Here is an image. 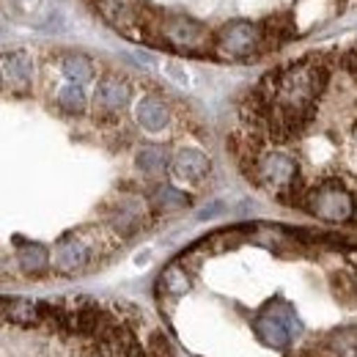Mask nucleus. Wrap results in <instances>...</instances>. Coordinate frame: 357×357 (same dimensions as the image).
I'll return each instance as SVG.
<instances>
[{"label":"nucleus","instance_id":"7","mask_svg":"<svg viewBox=\"0 0 357 357\" xmlns=\"http://www.w3.org/2000/svg\"><path fill=\"white\" fill-rule=\"evenodd\" d=\"M130 83L124 77H116V75H107L96 83V91H93V113L99 119H113L119 116L127 105H130Z\"/></svg>","mask_w":357,"mask_h":357},{"label":"nucleus","instance_id":"10","mask_svg":"<svg viewBox=\"0 0 357 357\" xmlns=\"http://www.w3.org/2000/svg\"><path fill=\"white\" fill-rule=\"evenodd\" d=\"M135 119L146 132H162L171 124V110L160 96H143L135 107Z\"/></svg>","mask_w":357,"mask_h":357},{"label":"nucleus","instance_id":"6","mask_svg":"<svg viewBox=\"0 0 357 357\" xmlns=\"http://www.w3.org/2000/svg\"><path fill=\"white\" fill-rule=\"evenodd\" d=\"M162 39L171 47H176V50H190V52H198V50H204V47L212 42L209 31L198 20L184 17V14L165 17V22H162Z\"/></svg>","mask_w":357,"mask_h":357},{"label":"nucleus","instance_id":"22","mask_svg":"<svg viewBox=\"0 0 357 357\" xmlns=\"http://www.w3.org/2000/svg\"><path fill=\"white\" fill-rule=\"evenodd\" d=\"M8 308H11V300L8 297H0V319H6Z\"/></svg>","mask_w":357,"mask_h":357},{"label":"nucleus","instance_id":"15","mask_svg":"<svg viewBox=\"0 0 357 357\" xmlns=\"http://www.w3.org/2000/svg\"><path fill=\"white\" fill-rule=\"evenodd\" d=\"M55 99H58V107L63 113H69V116H83L86 113V105H89L86 91H83V86H77V83H66L63 89H58Z\"/></svg>","mask_w":357,"mask_h":357},{"label":"nucleus","instance_id":"9","mask_svg":"<svg viewBox=\"0 0 357 357\" xmlns=\"http://www.w3.org/2000/svg\"><path fill=\"white\" fill-rule=\"evenodd\" d=\"M3 63V77L6 83L11 86L14 91H28L31 89V77H33V61L25 50H14V52H6L0 58Z\"/></svg>","mask_w":357,"mask_h":357},{"label":"nucleus","instance_id":"3","mask_svg":"<svg viewBox=\"0 0 357 357\" xmlns=\"http://www.w3.org/2000/svg\"><path fill=\"white\" fill-rule=\"evenodd\" d=\"M305 209L327 223H349L357 206L352 192L341 181H321L305 192Z\"/></svg>","mask_w":357,"mask_h":357},{"label":"nucleus","instance_id":"12","mask_svg":"<svg viewBox=\"0 0 357 357\" xmlns=\"http://www.w3.org/2000/svg\"><path fill=\"white\" fill-rule=\"evenodd\" d=\"M110 225H113L116 234L130 236L132 231H137V228L143 225V209H140V204H135V201L119 204V206L113 209V215H110Z\"/></svg>","mask_w":357,"mask_h":357},{"label":"nucleus","instance_id":"20","mask_svg":"<svg viewBox=\"0 0 357 357\" xmlns=\"http://www.w3.org/2000/svg\"><path fill=\"white\" fill-rule=\"evenodd\" d=\"M165 72H168V75H171V77H174L176 83L187 86V72H184V69H181L178 63H168V66H165Z\"/></svg>","mask_w":357,"mask_h":357},{"label":"nucleus","instance_id":"5","mask_svg":"<svg viewBox=\"0 0 357 357\" xmlns=\"http://www.w3.org/2000/svg\"><path fill=\"white\" fill-rule=\"evenodd\" d=\"M96 242H99V236L91 239L86 236V231H72V234L61 236L55 245V253H52V267L63 275L83 272L96 259Z\"/></svg>","mask_w":357,"mask_h":357},{"label":"nucleus","instance_id":"21","mask_svg":"<svg viewBox=\"0 0 357 357\" xmlns=\"http://www.w3.org/2000/svg\"><path fill=\"white\" fill-rule=\"evenodd\" d=\"M223 212V204H212L209 209H201L198 212V220H209V218H218Z\"/></svg>","mask_w":357,"mask_h":357},{"label":"nucleus","instance_id":"13","mask_svg":"<svg viewBox=\"0 0 357 357\" xmlns=\"http://www.w3.org/2000/svg\"><path fill=\"white\" fill-rule=\"evenodd\" d=\"M61 75L69 83L83 86V83L93 80V63H91L86 55H80V52H69V55L61 58Z\"/></svg>","mask_w":357,"mask_h":357},{"label":"nucleus","instance_id":"19","mask_svg":"<svg viewBox=\"0 0 357 357\" xmlns=\"http://www.w3.org/2000/svg\"><path fill=\"white\" fill-rule=\"evenodd\" d=\"M151 357H174V352H171V344H168L162 335H157V338L151 341Z\"/></svg>","mask_w":357,"mask_h":357},{"label":"nucleus","instance_id":"2","mask_svg":"<svg viewBox=\"0 0 357 357\" xmlns=\"http://www.w3.org/2000/svg\"><path fill=\"white\" fill-rule=\"evenodd\" d=\"M253 178L261 187H267L269 192H275L278 198H286L300 184V162L289 151H280V149L261 151L253 160Z\"/></svg>","mask_w":357,"mask_h":357},{"label":"nucleus","instance_id":"17","mask_svg":"<svg viewBox=\"0 0 357 357\" xmlns=\"http://www.w3.org/2000/svg\"><path fill=\"white\" fill-rule=\"evenodd\" d=\"M330 349L341 357H357V327H344L330 335Z\"/></svg>","mask_w":357,"mask_h":357},{"label":"nucleus","instance_id":"11","mask_svg":"<svg viewBox=\"0 0 357 357\" xmlns=\"http://www.w3.org/2000/svg\"><path fill=\"white\" fill-rule=\"evenodd\" d=\"M168 151L162 146H140L137 154H135V165L140 174L146 176H160L168 171Z\"/></svg>","mask_w":357,"mask_h":357},{"label":"nucleus","instance_id":"1","mask_svg":"<svg viewBox=\"0 0 357 357\" xmlns=\"http://www.w3.org/2000/svg\"><path fill=\"white\" fill-rule=\"evenodd\" d=\"M253 333L264 347L283 352L291 347V341H297L303 335V319L297 316L291 303L272 300L253 319Z\"/></svg>","mask_w":357,"mask_h":357},{"label":"nucleus","instance_id":"14","mask_svg":"<svg viewBox=\"0 0 357 357\" xmlns=\"http://www.w3.org/2000/svg\"><path fill=\"white\" fill-rule=\"evenodd\" d=\"M17 261H20V267L25 269L28 275H39V272H45V269L50 267V253H47L45 245L31 242V245H22V248H20Z\"/></svg>","mask_w":357,"mask_h":357},{"label":"nucleus","instance_id":"8","mask_svg":"<svg viewBox=\"0 0 357 357\" xmlns=\"http://www.w3.org/2000/svg\"><path fill=\"white\" fill-rule=\"evenodd\" d=\"M171 171H174V176L181 178V181H204V178L209 176V171H212V162H209V157L204 154V151H198V149H181L176 157L171 160Z\"/></svg>","mask_w":357,"mask_h":357},{"label":"nucleus","instance_id":"16","mask_svg":"<svg viewBox=\"0 0 357 357\" xmlns=\"http://www.w3.org/2000/svg\"><path fill=\"white\" fill-rule=\"evenodd\" d=\"M151 204L157 209H162V212H174V209H184L190 204V195H184L181 190L171 187V184H160L154 190V195H151Z\"/></svg>","mask_w":357,"mask_h":357},{"label":"nucleus","instance_id":"4","mask_svg":"<svg viewBox=\"0 0 357 357\" xmlns=\"http://www.w3.org/2000/svg\"><path fill=\"white\" fill-rule=\"evenodd\" d=\"M261 39H264V31L256 22L234 20L215 33L212 47H215V52H220L225 58H250L259 50Z\"/></svg>","mask_w":357,"mask_h":357},{"label":"nucleus","instance_id":"18","mask_svg":"<svg viewBox=\"0 0 357 357\" xmlns=\"http://www.w3.org/2000/svg\"><path fill=\"white\" fill-rule=\"evenodd\" d=\"M162 289L168 294H176V297L184 294V291H190V275L178 267V264H171V267L162 272Z\"/></svg>","mask_w":357,"mask_h":357}]
</instances>
